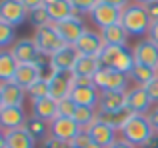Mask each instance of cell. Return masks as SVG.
<instances>
[{"label":"cell","instance_id":"1","mask_svg":"<svg viewBox=\"0 0 158 148\" xmlns=\"http://www.w3.org/2000/svg\"><path fill=\"white\" fill-rule=\"evenodd\" d=\"M154 134L156 132L152 130L150 122H148V116L132 114V118L128 120V124L124 126L122 132H120V138L126 140V142H130V144L136 146V148H144Z\"/></svg>","mask_w":158,"mask_h":148},{"label":"cell","instance_id":"2","mask_svg":"<svg viewBox=\"0 0 158 148\" xmlns=\"http://www.w3.org/2000/svg\"><path fill=\"white\" fill-rule=\"evenodd\" d=\"M120 24L128 30L130 36H136V38H144L150 32V18L146 14V8L140 6V4L132 2L128 8L122 10V18H120Z\"/></svg>","mask_w":158,"mask_h":148},{"label":"cell","instance_id":"3","mask_svg":"<svg viewBox=\"0 0 158 148\" xmlns=\"http://www.w3.org/2000/svg\"><path fill=\"white\" fill-rule=\"evenodd\" d=\"M100 62H102V66L114 68V70L124 72V74H130L136 60H134L132 48H128V46H104V50L100 54Z\"/></svg>","mask_w":158,"mask_h":148},{"label":"cell","instance_id":"4","mask_svg":"<svg viewBox=\"0 0 158 148\" xmlns=\"http://www.w3.org/2000/svg\"><path fill=\"white\" fill-rule=\"evenodd\" d=\"M94 86H96L100 92H106V90H112V92H118V90H128V82H130V76L124 72H118L114 68L102 66L100 70L96 72V76L92 78Z\"/></svg>","mask_w":158,"mask_h":148},{"label":"cell","instance_id":"5","mask_svg":"<svg viewBox=\"0 0 158 148\" xmlns=\"http://www.w3.org/2000/svg\"><path fill=\"white\" fill-rule=\"evenodd\" d=\"M32 38H34L36 46H38L40 54H44V56H52L54 52H58L62 46H66V42L62 40V36L58 34L56 26H54V22L48 24V26H44V28L34 30V36H32Z\"/></svg>","mask_w":158,"mask_h":148},{"label":"cell","instance_id":"6","mask_svg":"<svg viewBox=\"0 0 158 148\" xmlns=\"http://www.w3.org/2000/svg\"><path fill=\"white\" fill-rule=\"evenodd\" d=\"M28 12L30 10L22 4V0H0V20L14 28L26 22Z\"/></svg>","mask_w":158,"mask_h":148},{"label":"cell","instance_id":"7","mask_svg":"<svg viewBox=\"0 0 158 148\" xmlns=\"http://www.w3.org/2000/svg\"><path fill=\"white\" fill-rule=\"evenodd\" d=\"M78 52L74 46L66 44L62 46L58 52H54L50 56V72H58V74H66V72H72L74 66L78 62Z\"/></svg>","mask_w":158,"mask_h":148},{"label":"cell","instance_id":"8","mask_svg":"<svg viewBox=\"0 0 158 148\" xmlns=\"http://www.w3.org/2000/svg\"><path fill=\"white\" fill-rule=\"evenodd\" d=\"M80 132H82V128L78 126V122L74 120V118L56 116L50 122V136L58 138V140H62V142H66V144H70V142H72Z\"/></svg>","mask_w":158,"mask_h":148},{"label":"cell","instance_id":"9","mask_svg":"<svg viewBox=\"0 0 158 148\" xmlns=\"http://www.w3.org/2000/svg\"><path fill=\"white\" fill-rule=\"evenodd\" d=\"M12 56L18 60V64H36L40 60V50L36 46L34 38H20L10 48Z\"/></svg>","mask_w":158,"mask_h":148},{"label":"cell","instance_id":"10","mask_svg":"<svg viewBox=\"0 0 158 148\" xmlns=\"http://www.w3.org/2000/svg\"><path fill=\"white\" fill-rule=\"evenodd\" d=\"M120 18H122V10H118V8L110 6V4H106V2H98V6L90 12L92 24L96 28H100V30L112 26V24H118Z\"/></svg>","mask_w":158,"mask_h":148},{"label":"cell","instance_id":"11","mask_svg":"<svg viewBox=\"0 0 158 148\" xmlns=\"http://www.w3.org/2000/svg\"><path fill=\"white\" fill-rule=\"evenodd\" d=\"M104 40H102V34L100 32H94V30H86L84 34L80 36L74 48L80 56H98L100 58L102 50H104Z\"/></svg>","mask_w":158,"mask_h":148},{"label":"cell","instance_id":"12","mask_svg":"<svg viewBox=\"0 0 158 148\" xmlns=\"http://www.w3.org/2000/svg\"><path fill=\"white\" fill-rule=\"evenodd\" d=\"M54 26H56L58 34L62 36V40H64L66 44H70V46H74V44L80 40V36L88 30L80 16H72V18L64 20V22H56Z\"/></svg>","mask_w":158,"mask_h":148},{"label":"cell","instance_id":"13","mask_svg":"<svg viewBox=\"0 0 158 148\" xmlns=\"http://www.w3.org/2000/svg\"><path fill=\"white\" fill-rule=\"evenodd\" d=\"M48 82H50V96L54 100H64V98L70 96L74 88V78L72 72H66V74H58V72H50L48 74Z\"/></svg>","mask_w":158,"mask_h":148},{"label":"cell","instance_id":"14","mask_svg":"<svg viewBox=\"0 0 158 148\" xmlns=\"http://www.w3.org/2000/svg\"><path fill=\"white\" fill-rule=\"evenodd\" d=\"M86 132H88L92 144L98 146V148H110L120 138L118 132H116L114 128H110L108 124H104V122H100V120H96L88 130H86Z\"/></svg>","mask_w":158,"mask_h":148},{"label":"cell","instance_id":"15","mask_svg":"<svg viewBox=\"0 0 158 148\" xmlns=\"http://www.w3.org/2000/svg\"><path fill=\"white\" fill-rule=\"evenodd\" d=\"M126 108L130 110L132 114H142V116H148V112L154 108V102L150 100V96L146 94V90H144L142 86H134V88L128 90Z\"/></svg>","mask_w":158,"mask_h":148},{"label":"cell","instance_id":"16","mask_svg":"<svg viewBox=\"0 0 158 148\" xmlns=\"http://www.w3.org/2000/svg\"><path fill=\"white\" fill-rule=\"evenodd\" d=\"M28 114L24 110V106H8V108H0V126L2 130H16L24 128L28 122Z\"/></svg>","mask_w":158,"mask_h":148},{"label":"cell","instance_id":"17","mask_svg":"<svg viewBox=\"0 0 158 148\" xmlns=\"http://www.w3.org/2000/svg\"><path fill=\"white\" fill-rule=\"evenodd\" d=\"M134 52V60L136 64H142V66H150L158 70V46L154 42H150L148 38H142L134 44L132 48Z\"/></svg>","mask_w":158,"mask_h":148},{"label":"cell","instance_id":"18","mask_svg":"<svg viewBox=\"0 0 158 148\" xmlns=\"http://www.w3.org/2000/svg\"><path fill=\"white\" fill-rule=\"evenodd\" d=\"M28 92L18 86L14 80L12 82H2L0 84V108H8V106H24Z\"/></svg>","mask_w":158,"mask_h":148},{"label":"cell","instance_id":"19","mask_svg":"<svg viewBox=\"0 0 158 148\" xmlns=\"http://www.w3.org/2000/svg\"><path fill=\"white\" fill-rule=\"evenodd\" d=\"M70 98L76 102V106H88V108H98L100 102V90L94 84H74Z\"/></svg>","mask_w":158,"mask_h":148},{"label":"cell","instance_id":"20","mask_svg":"<svg viewBox=\"0 0 158 148\" xmlns=\"http://www.w3.org/2000/svg\"><path fill=\"white\" fill-rule=\"evenodd\" d=\"M130 118H132V112L128 108H122V110H100V108H96V120L108 124L116 132H122V128L128 124Z\"/></svg>","mask_w":158,"mask_h":148},{"label":"cell","instance_id":"21","mask_svg":"<svg viewBox=\"0 0 158 148\" xmlns=\"http://www.w3.org/2000/svg\"><path fill=\"white\" fill-rule=\"evenodd\" d=\"M0 138L6 142L8 148H34L36 144V140L26 130V126L24 128H16V130H6V132H2Z\"/></svg>","mask_w":158,"mask_h":148},{"label":"cell","instance_id":"22","mask_svg":"<svg viewBox=\"0 0 158 148\" xmlns=\"http://www.w3.org/2000/svg\"><path fill=\"white\" fill-rule=\"evenodd\" d=\"M42 76H44V72H42V68H40L38 64H20L18 72H16V76H14V82L18 86H22L24 90H28Z\"/></svg>","mask_w":158,"mask_h":148},{"label":"cell","instance_id":"23","mask_svg":"<svg viewBox=\"0 0 158 148\" xmlns=\"http://www.w3.org/2000/svg\"><path fill=\"white\" fill-rule=\"evenodd\" d=\"M32 116L42 118L46 122H52L58 116V100H54L52 96L40 98V100L32 102Z\"/></svg>","mask_w":158,"mask_h":148},{"label":"cell","instance_id":"24","mask_svg":"<svg viewBox=\"0 0 158 148\" xmlns=\"http://www.w3.org/2000/svg\"><path fill=\"white\" fill-rule=\"evenodd\" d=\"M128 102V90H118V92H100V102H98V108L100 110H122L126 108Z\"/></svg>","mask_w":158,"mask_h":148},{"label":"cell","instance_id":"25","mask_svg":"<svg viewBox=\"0 0 158 148\" xmlns=\"http://www.w3.org/2000/svg\"><path fill=\"white\" fill-rule=\"evenodd\" d=\"M100 34H102V40H104L106 46H128L130 34H128V30L120 22L112 24V26L104 28V30H100Z\"/></svg>","mask_w":158,"mask_h":148},{"label":"cell","instance_id":"26","mask_svg":"<svg viewBox=\"0 0 158 148\" xmlns=\"http://www.w3.org/2000/svg\"><path fill=\"white\" fill-rule=\"evenodd\" d=\"M100 68H102V62L98 56H78V62L74 66L72 74L80 78H94Z\"/></svg>","mask_w":158,"mask_h":148},{"label":"cell","instance_id":"27","mask_svg":"<svg viewBox=\"0 0 158 148\" xmlns=\"http://www.w3.org/2000/svg\"><path fill=\"white\" fill-rule=\"evenodd\" d=\"M18 60L12 56L10 50H0V80L2 82H12L18 72Z\"/></svg>","mask_w":158,"mask_h":148},{"label":"cell","instance_id":"28","mask_svg":"<svg viewBox=\"0 0 158 148\" xmlns=\"http://www.w3.org/2000/svg\"><path fill=\"white\" fill-rule=\"evenodd\" d=\"M46 8H48V14H50V20L54 24L64 22V20L72 18V16H78L74 6L70 4V0H58V2H54L52 6H46Z\"/></svg>","mask_w":158,"mask_h":148},{"label":"cell","instance_id":"29","mask_svg":"<svg viewBox=\"0 0 158 148\" xmlns=\"http://www.w3.org/2000/svg\"><path fill=\"white\" fill-rule=\"evenodd\" d=\"M128 76H130V80L136 86H142L144 88L148 82H152L158 76V70L156 68H150V66H142V64H134V68H132V72Z\"/></svg>","mask_w":158,"mask_h":148},{"label":"cell","instance_id":"30","mask_svg":"<svg viewBox=\"0 0 158 148\" xmlns=\"http://www.w3.org/2000/svg\"><path fill=\"white\" fill-rule=\"evenodd\" d=\"M26 130L32 134V138H34L36 142H42V140H46L48 136H50V122H46V120H42V118H36V116H30L28 118V122H26Z\"/></svg>","mask_w":158,"mask_h":148},{"label":"cell","instance_id":"31","mask_svg":"<svg viewBox=\"0 0 158 148\" xmlns=\"http://www.w3.org/2000/svg\"><path fill=\"white\" fill-rule=\"evenodd\" d=\"M74 120L78 122L82 130H88L90 126L96 122V108H88V106H78L76 114H74Z\"/></svg>","mask_w":158,"mask_h":148},{"label":"cell","instance_id":"32","mask_svg":"<svg viewBox=\"0 0 158 148\" xmlns=\"http://www.w3.org/2000/svg\"><path fill=\"white\" fill-rule=\"evenodd\" d=\"M28 22L34 26V30L52 24L50 14H48V8L46 6H38V8H34V10H30V12H28Z\"/></svg>","mask_w":158,"mask_h":148},{"label":"cell","instance_id":"33","mask_svg":"<svg viewBox=\"0 0 158 148\" xmlns=\"http://www.w3.org/2000/svg\"><path fill=\"white\" fill-rule=\"evenodd\" d=\"M26 92H28V98H30L32 102L40 100V98H48V96H50V82H48L46 76H42L40 80H36Z\"/></svg>","mask_w":158,"mask_h":148},{"label":"cell","instance_id":"34","mask_svg":"<svg viewBox=\"0 0 158 148\" xmlns=\"http://www.w3.org/2000/svg\"><path fill=\"white\" fill-rule=\"evenodd\" d=\"M14 42H16V28L0 20V48L10 50Z\"/></svg>","mask_w":158,"mask_h":148},{"label":"cell","instance_id":"35","mask_svg":"<svg viewBox=\"0 0 158 148\" xmlns=\"http://www.w3.org/2000/svg\"><path fill=\"white\" fill-rule=\"evenodd\" d=\"M98 2H100V0H70V4L74 6V10H76L78 16H82V14L90 16V12L98 6Z\"/></svg>","mask_w":158,"mask_h":148},{"label":"cell","instance_id":"36","mask_svg":"<svg viewBox=\"0 0 158 148\" xmlns=\"http://www.w3.org/2000/svg\"><path fill=\"white\" fill-rule=\"evenodd\" d=\"M76 102L72 100V98H64V100L58 102V116H66V118H74V114H76Z\"/></svg>","mask_w":158,"mask_h":148},{"label":"cell","instance_id":"37","mask_svg":"<svg viewBox=\"0 0 158 148\" xmlns=\"http://www.w3.org/2000/svg\"><path fill=\"white\" fill-rule=\"evenodd\" d=\"M70 146H74V148H90V146H92V140H90L88 132H86V130H82V132L78 134L72 142H70Z\"/></svg>","mask_w":158,"mask_h":148},{"label":"cell","instance_id":"38","mask_svg":"<svg viewBox=\"0 0 158 148\" xmlns=\"http://www.w3.org/2000/svg\"><path fill=\"white\" fill-rule=\"evenodd\" d=\"M40 148H70V144H66V142L58 140V138H54V136H48L46 140L40 142Z\"/></svg>","mask_w":158,"mask_h":148},{"label":"cell","instance_id":"39","mask_svg":"<svg viewBox=\"0 0 158 148\" xmlns=\"http://www.w3.org/2000/svg\"><path fill=\"white\" fill-rule=\"evenodd\" d=\"M144 90H146V94L150 96V100L154 102V104H158V76L152 82H148V84L144 86Z\"/></svg>","mask_w":158,"mask_h":148},{"label":"cell","instance_id":"40","mask_svg":"<svg viewBox=\"0 0 158 148\" xmlns=\"http://www.w3.org/2000/svg\"><path fill=\"white\" fill-rule=\"evenodd\" d=\"M144 8H146V14H148V18H150V22H158V0L146 4Z\"/></svg>","mask_w":158,"mask_h":148},{"label":"cell","instance_id":"41","mask_svg":"<svg viewBox=\"0 0 158 148\" xmlns=\"http://www.w3.org/2000/svg\"><path fill=\"white\" fill-rule=\"evenodd\" d=\"M148 122H150L152 130L158 134V104H154V108L148 112Z\"/></svg>","mask_w":158,"mask_h":148},{"label":"cell","instance_id":"42","mask_svg":"<svg viewBox=\"0 0 158 148\" xmlns=\"http://www.w3.org/2000/svg\"><path fill=\"white\" fill-rule=\"evenodd\" d=\"M100 2H106V4H110V6L118 8V10H124V8H128L132 4V0H100Z\"/></svg>","mask_w":158,"mask_h":148},{"label":"cell","instance_id":"43","mask_svg":"<svg viewBox=\"0 0 158 148\" xmlns=\"http://www.w3.org/2000/svg\"><path fill=\"white\" fill-rule=\"evenodd\" d=\"M150 42H154L156 46H158V22H152V26H150V32H148V36H146Z\"/></svg>","mask_w":158,"mask_h":148},{"label":"cell","instance_id":"44","mask_svg":"<svg viewBox=\"0 0 158 148\" xmlns=\"http://www.w3.org/2000/svg\"><path fill=\"white\" fill-rule=\"evenodd\" d=\"M22 4L28 10H34V8H38V6H44V0H22Z\"/></svg>","mask_w":158,"mask_h":148},{"label":"cell","instance_id":"45","mask_svg":"<svg viewBox=\"0 0 158 148\" xmlns=\"http://www.w3.org/2000/svg\"><path fill=\"white\" fill-rule=\"evenodd\" d=\"M110 148H136V146H132L130 142H126V140H122V138H118V140H116Z\"/></svg>","mask_w":158,"mask_h":148},{"label":"cell","instance_id":"46","mask_svg":"<svg viewBox=\"0 0 158 148\" xmlns=\"http://www.w3.org/2000/svg\"><path fill=\"white\" fill-rule=\"evenodd\" d=\"M144 148H158V134H154V136L148 140V144L144 146Z\"/></svg>","mask_w":158,"mask_h":148},{"label":"cell","instance_id":"47","mask_svg":"<svg viewBox=\"0 0 158 148\" xmlns=\"http://www.w3.org/2000/svg\"><path fill=\"white\" fill-rule=\"evenodd\" d=\"M134 4H140V6H146V4H150V2H154V0H132Z\"/></svg>","mask_w":158,"mask_h":148},{"label":"cell","instance_id":"48","mask_svg":"<svg viewBox=\"0 0 158 148\" xmlns=\"http://www.w3.org/2000/svg\"><path fill=\"white\" fill-rule=\"evenodd\" d=\"M54 2H58V0H44V6H52Z\"/></svg>","mask_w":158,"mask_h":148},{"label":"cell","instance_id":"49","mask_svg":"<svg viewBox=\"0 0 158 148\" xmlns=\"http://www.w3.org/2000/svg\"><path fill=\"white\" fill-rule=\"evenodd\" d=\"M90 148H98V146H94V144H92V146H90Z\"/></svg>","mask_w":158,"mask_h":148},{"label":"cell","instance_id":"50","mask_svg":"<svg viewBox=\"0 0 158 148\" xmlns=\"http://www.w3.org/2000/svg\"><path fill=\"white\" fill-rule=\"evenodd\" d=\"M70 148H74V146H70Z\"/></svg>","mask_w":158,"mask_h":148}]
</instances>
